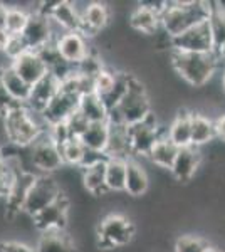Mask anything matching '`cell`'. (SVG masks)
<instances>
[{
    "label": "cell",
    "instance_id": "47",
    "mask_svg": "<svg viewBox=\"0 0 225 252\" xmlns=\"http://www.w3.org/2000/svg\"><path fill=\"white\" fill-rule=\"evenodd\" d=\"M3 166V155H2V152H0V168Z\"/></svg>",
    "mask_w": 225,
    "mask_h": 252
},
{
    "label": "cell",
    "instance_id": "10",
    "mask_svg": "<svg viewBox=\"0 0 225 252\" xmlns=\"http://www.w3.org/2000/svg\"><path fill=\"white\" fill-rule=\"evenodd\" d=\"M171 49L178 52H202V54L215 52L208 20L188 29L178 37L171 39Z\"/></svg>",
    "mask_w": 225,
    "mask_h": 252
},
{
    "label": "cell",
    "instance_id": "2",
    "mask_svg": "<svg viewBox=\"0 0 225 252\" xmlns=\"http://www.w3.org/2000/svg\"><path fill=\"white\" fill-rule=\"evenodd\" d=\"M168 59L173 71L192 88L207 86L214 79L220 64L217 52L202 54V52H178L171 49Z\"/></svg>",
    "mask_w": 225,
    "mask_h": 252
},
{
    "label": "cell",
    "instance_id": "4",
    "mask_svg": "<svg viewBox=\"0 0 225 252\" xmlns=\"http://www.w3.org/2000/svg\"><path fill=\"white\" fill-rule=\"evenodd\" d=\"M37 118L39 113L32 111L24 104L12 108L3 116V129H5L7 140L20 148H26V146L31 148L47 131L46 126L37 121Z\"/></svg>",
    "mask_w": 225,
    "mask_h": 252
},
{
    "label": "cell",
    "instance_id": "39",
    "mask_svg": "<svg viewBox=\"0 0 225 252\" xmlns=\"http://www.w3.org/2000/svg\"><path fill=\"white\" fill-rule=\"evenodd\" d=\"M19 103H15L10 97V94L7 93V89L3 88L2 81H0V116H5L12 108H15Z\"/></svg>",
    "mask_w": 225,
    "mask_h": 252
},
{
    "label": "cell",
    "instance_id": "41",
    "mask_svg": "<svg viewBox=\"0 0 225 252\" xmlns=\"http://www.w3.org/2000/svg\"><path fill=\"white\" fill-rule=\"evenodd\" d=\"M215 129H217V140L225 143V113L215 118Z\"/></svg>",
    "mask_w": 225,
    "mask_h": 252
},
{
    "label": "cell",
    "instance_id": "12",
    "mask_svg": "<svg viewBox=\"0 0 225 252\" xmlns=\"http://www.w3.org/2000/svg\"><path fill=\"white\" fill-rule=\"evenodd\" d=\"M56 49L61 58L64 59V63L74 67L91 56L88 39L81 32H63L56 40Z\"/></svg>",
    "mask_w": 225,
    "mask_h": 252
},
{
    "label": "cell",
    "instance_id": "37",
    "mask_svg": "<svg viewBox=\"0 0 225 252\" xmlns=\"http://www.w3.org/2000/svg\"><path fill=\"white\" fill-rule=\"evenodd\" d=\"M27 51H29V47H27V44H26V40H24L22 35H10L9 46H7L3 54H5L10 61H15Z\"/></svg>",
    "mask_w": 225,
    "mask_h": 252
},
{
    "label": "cell",
    "instance_id": "31",
    "mask_svg": "<svg viewBox=\"0 0 225 252\" xmlns=\"http://www.w3.org/2000/svg\"><path fill=\"white\" fill-rule=\"evenodd\" d=\"M212 39H214L215 52L225 46V14L220 7V2H212V14L208 17Z\"/></svg>",
    "mask_w": 225,
    "mask_h": 252
},
{
    "label": "cell",
    "instance_id": "9",
    "mask_svg": "<svg viewBox=\"0 0 225 252\" xmlns=\"http://www.w3.org/2000/svg\"><path fill=\"white\" fill-rule=\"evenodd\" d=\"M29 51H40L49 44H56L59 35L54 31V22L46 14L35 10L31 12V19L22 34Z\"/></svg>",
    "mask_w": 225,
    "mask_h": 252
},
{
    "label": "cell",
    "instance_id": "25",
    "mask_svg": "<svg viewBox=\"0 0 225 252\" xmlns=\"http://www.w3.org/2000/svg\"><path fill=\"white\" fill-rule=\"evenodd\" d=\"M217 138L215 120L203 113L193 111L192 115V146L202 148Z\"/></svg>",
    "mask_w": 225,
    "mask_h": 252
},
{
    "label": "cell",
    "instance_id": "48",
    "mask_svg": "<svg viewBox=\"0 0 225 252\" xmlns=\"http://www.w3.org/2000/svg\"><path fill=\"white\" fill-rule=\"evenodd\" d=\"M220 7H222V10H224V14H225V2H220Z\"/></svg>",
    "mask_w": 225,
    "mask_h": 252
},
{
    "label": "cell",
    "instance_id": "28",
    "mask_svg": "<svg viewBox=\"0 0 225 252\" xmlns=\"http://www.w3.org/2000/svg\"><path fill=\"white\" fill-rule=\"evenodd\" d=\"M79 140L88 152L104 155L109 143V123H91Z\"/></svg>",
    "mask_w": 225,
    "mask_h": 252
},
{
    "label": "cell",
    "instance_id": "43",
    "mask_svg": "<svg viewBox=\"0 0 225 252\" xmlns=\"http://www.w3.org/2000/svg\"><path fill=\"white\" fill-rule=\"evenodd\" d=\"M7 9L9 7L3 2H0V29H5V19H7Z\"/></svg>",
    "mask_w": 225,
    "mask_h": 252
},
{
    "label": "cell",
    "instance_id": "35",
    "mask_svg": "<svg viewBox=\"0 0 225 252\" xmlns=\"http://www.w3.org/2000/svg\"><path fill=\"white\" fill-rule=\"evenodd\" d=\"M116 76H118V72H113L104 67L103 71L94 78V93L99 94L101 97L109 94V93L113 91L114 84H116Z\"/></svg>",
    "mask_w": 225,
    "mask_h": 252
},
{
    "label": "cell",
    "instance_id": "19",
    "mask_svg": "<svg viewBox=\"0 0 225 252\" xmlns=\"http://www.w3.org/2000/svg\"><path fill=\"white\" fill-rule=\"evenodd\" d=\"M192 115L193 111L188 108H178L177 115L170 121L166 128V136L173 141L178 148L192 146Z\"/></svg>",
    "mask_w": 225,
    "mask_h": 252
},
{
    "label": "cell",
    "instance_id": "22",
    "mask_svg": "<svg viewBox=\"0 0 225 252\" xmlns=\"http://www.w3.org/2000/svg\"><path fill=\"white\" fill-rule=\"evenodd\" d=\"M0 81H2L3 88L7 89V93H9L10 97L15 101V103L27 106L29 101H31L32 86L20 78L17 72L14 71V67L5 66V67L0 69Z\"/></svg>",
    "mask_w": 225,
    "mask_h": 252
},
{
    "label": "cell",
    "instance_id": "50",
    "mask_svg": "<svg viewBox=\"0 0 225 252\" xmlns=\"http://www.w3.org/2000/svg\"><path fill=\"white\" fill-rule=\"evenodd\" d=\"M222 252H225V251H222Z\"/></svg>",
    "mask_w": 225,
    "mask_h": 252
},
{
    "label": "cell",
    "instance_id": "21",
    "mask_svg": "<svg viewBox=\"0 0 225 252\" xmlns=\"http://www.w3.org/2000/svg\"><path fill=\"white\" fill-rule=\"evenodd\" d=\"M37 175H32L29 172H22L19 170L17 175H15L14 185H12V190L7 197V215L9 217H15L22 212L24 209V202H26L27 192L31 189L32 182L35 180Z\"/></svg>",
    "mask_w": 225,
    "mask_h": 252
},
{
    "label": "cell",
    "instance_id": "1",
    "mask_svg": "<svg viewBox=\"0 0 225 252\" xmlns=\"http://www.w3.org/2000/svg\"><path fill=\"white\" fill-rule=\"evenodd\" d=\"M212 14V2L200 0H173L165 2L160 12L161 31L168 37H178L192 27L207 22Z\"/></svg>",
    "mask_w": 225,
    "mask_h": 252
},
{
    "label": "cell",
    "instance_id": "5",
    "mask_svg": "<svg viewBox=\"0 0 225 252\" xmlns=\"http://www.w3.org/2000/svg\"><path fill=\"white\" fill-rule=\"evenodd\" d=\"M134 223L123 214H109L97 223V247L103 251L120 249L128 246L134 237Z\"/></svg>",
    "mask_w": 225,
    "mask_h": 252
},
{
    "label": "cell",
    "instance_id": "16",
    "mask_svg": "<svg viewBox=\"0 0 225 252\" xmlns=\"http://www.w3.org/2000/svg\"><path fill=\"white\" fill-rule=\"evenodd\" d=\"M203 163L202 148L197 146H187V148H180L175 163L171 166L170 173L180 184H187L197 175L198 168Z\"/></svg>",
    "mask_w": 225,
    "mask_h": 252
},
{
    "label": "cell",
    "instance_id": "23",
    "mask_svg": "<svg viewBox=\"0 0 225 252\" xmlns=\"http://www.w3.org/2000/svg\"><path fill=\"white\" fill-rule=\"evenodd\" d=\"M150 189V178L146 173L145 166L140 161L129 158L128 160V172H126V185H125V193H128L129 197H143Z\"/></svg>",
    "mask_w": 225,
    "mask_h": 252
},
{
    "label": "cell",
    "instance_id": "20",
    "mask_svg": "<svg viewBox=\"0 0 225 252\" xmlns=\"http://www.w3.org/2000/svg\"><path fill=\"white\" fill-rule=\"evenodd\" d=\"M59 91H61V81L52 72H49L46 78L40 79L35 86H32V94L27 108H31L35 113H42L44 108L51 103L52 97Z\"/></svg>",
    "mask_w": 225,
    "mask_h": 252
},
{
    "label": "cell",
    "instance_id": "49",
    "mask_svg": "<svg viewBox=\"0 0 225 252\" xmlns=\"http://www.w3.org/2000/svg\"><path fill=\"white\" fill-rule=\"evenodd\" d=\"M0 252H3V251H2V249H0Z\"/></svg>",
    "mask_w": 225,
    "mask_h": 252
},
{
    "label": "cell",
    "instance_id": "24",
    "mask_svg": "<svg viewBox=\"0 0 225 252\" xmlns=\"http://www.w3.org/2000/svg\"><path fill=\"white\" fill-rule=\"evenodd\" d=\"M37 252H76L72 237L66 230H47L42 232L35 244Z\"/></svg>",
    "mask_w": 225,
    "mask_h": 252
},
{
    "label": "cell",
    "instance_id": "29",
    "mask_svg": "<svg viewBox=\"0 0 225 252\" xmlns=\"http://www.w3.org/2000/svg\"><path fill=\"white\" fill-rule=\"evenodd\" d=\"M77 111H79L89 123H108L109 111H108V108H106V104L103 103V99H101V96L96 94V93L81 96Z\"/></svg>",
    "mask_w": 225,
    "mask_h": 252
},
{
    "label": "cell",
    "instance_id": "26",
    "mask_svg": "<svg viewBox=\"0 0 225 252\" xmlns=\"http://www.w3.org/2000/svg\"><path fill=\"white\" fill-rule=\"evenodd\" d=\"M106 160L108 158H101L91 165L83 166V184L91 195L109 193L106 189Z\"/></svg>",
    "mask_w": 225,
    "mask_h": 252
},
{
    "label": "cell",
    "instance_id": "14",
    "mask_svg": "<svg viewBox=\"0 0 225 252\" xmlns=\"http://www.w3.org/2000/svg\"><path fill=\"white\" fill-rule=\"evenodd\" d=\"M81 96L67 93L64 89H61L57 94L52 97V101L44 108V111L40 113L42 120L46 121L47 128L57 123H64L71 118L79 108Z\"/></svg>",
    "mask_w": 225,
    "mask_h": 252
},
{
    "label": "cell",
    "instance_id": "27",
    "mask_svg": "<svg viewBox=\"0 0 225 252\" xmlns=\"http://www.w3.org/2000/svg\"><path fill=\"white\" fill-rule=\"evenodd\" d=\"M180 152V148L173 141L166 136V133L163 135L160 140L155 143L153 150L150 152L148 155V160L151 165L158 166V168H163V170H171V166L175 163V158H177Z\"/></svg>",
    "mask_w": 225,
    "mask_h": 252
},
{
    "label": "cell",
    "instance_id": "36",
    "mask_svg": "<svg viewBox=\"0 0 225 252\" xmlns=\"http://www.w3.org/2000/svg\"><path fill=\"white\" fill-rule=\"evenodd\" d=\"M19 170H22V168H20V166L12 168L9 163L3 161V166L0 168V198L9 197L12 185H14V180H15V175H17Z\"/></svg>",
    "mask_w": 225,
    "mask_h": 252
},
{
    "label": "cell",
    "instance_id": "3",
    "mask_svg": "<svg viewBox=\"0 0 225 252\" xmlns=\"http://www.w3.org/2000/svg\"><path fill=\"white\" fill-rule=\"evenodd\" d=\"M151 111H153V108H151L148 89L136 76L131 74L128 93L121 99V103L113 111H109L108 123L133 126L136 123H141Z\"/></svg>",
    "mask_w": 225,
    "mask_h": 252
},
{
    "label": "cell",
    "instance_id": "7",
    "mask_svg": "<svg viewBox=\"0 0 225 252\" xmlns=\"http://www.w3.org/2000/svg\"><path fill=\"white\" fill-rule=\"evenodd\" d=\"M166 133V128H161L158 125V118L155 111H151L141 123L128 126L129 145H131V153L134 157L148 158L150 152L153 150L155 143Z\"/></svg>",
    "mask_w": 225,
    "mask_h": 252
},
{
    "label": "cell",
    "instance_id": "44",
    "mask_svg": "<svg viewBox=\"0 0 225 252\" xmlns=\"http://www.w3.org/2000/svg\"><path fill=\"white\" fill-rule=\"evenodd\" d=\"M217 56H219L220 63H224V64H225V46H224L222 49H219V51H217Z\"/></svg>",
    "mask_w": 225,
    "mask_h": 252
},
{
    "label": "cell",
    "instance_id": "45",
    "mask_svg": "<svg viewBox=\"0 0 225 252\" xmlns=\"http://www.w3.org/2000/svg\"><path fill=\"white\" fill-rule=\"evenodd\" d=\"M220 88H222V93L225 94V69L222 72V78H220Z\"/></svg>",
    "mask_w": 225,
    "mask_h": 252
},
{
    "label": "cell",
    "instance_id": "46",
    "mask_svg": "<svg viewBox=\"0 0 225 252\" xmlns=\"http://www.w3.org/2000/svg\"><path fill=\"white\" fill-rule=\"evenodd\" d=\"M205 252H222V249H219V247H214V246H208Z\"/></svg>",
    "mask_w": 225,
    "mask_h": 252
},
{
    "label": "cell",
    "instance_id": "32",
    "mask_svg": "<svg viewBox=\"0 0 225 252\" xmlns=\"http://www.w3.org/2000/svg\"><path fill=\"white\" fill-rule=\"evenodd\" d=\"M61 155H63L64 165L79 166L81 168L86 160V155H88V150L84 148V145L81 143L79 138H71V140L61 146Z\"/></svg>",
    "mask_w": 225,
    "mask_h": 252
},
{
    "label": "cell",
    "instance_id": "8",
    "mask_svg": "<svg viewBox=\"0 0 225 252\" xmlns=\"http://www.w3.org/2000/svg\"><path fill=\"white\" fill-rule=\"evenodd\" d=\"M31 161L40 175H51L64 165L61 146L49 136L47 131L31 146Z\"/></svg>",
    "mask_w": 225,
    "mask_h": 252
},
{
    "label": "cell",
    "instance_id": "13",
    "mask_svg": "<svg viewBox=\"0 0 225 252\" xmlns=\"http://www.w3.org/2000/svg\"><path fill=\"white\" fill-rule=\"evenodd\" d=\"M165 2H150V3H140L134 7L128 17V24L133 31L138 34L145 35H155L161 29V22H160V12L163 9Z\"/></svg>",
    "mask_w": 225,
    "mask_h": 252
},
{
    "label": "cell",
    "instance_id": "34",
    "mask_svg": "<svg viewBox=\"0 0 225 252\" xmlns=\"http://www.w3.org/2000/svg\"><path fill=\"white\" fill-rule=\"evenodd\" d=\"M210 246L205 239L193 234H183L177 237L173 246V252H205Z\"/></svg>",
    "mask_w": 225,
    "mask_h": 252
},
{
    "label": "cell",
    "instance_id": "40",
    "mask_svg": "<svg viewBox=\"0 0 225 252\" xmlns=\"http://www.w3.org/2000/svg\"><path fill=\"white\" fill-rule=\"evenodd\" d=\"M0 249L3 252H37L35 247L29 246V244H24V242H19V241L0 242Z\"/></svg>",
    "mask_w": 225,
    "mask_h": 252
},
{
    "label": "cell",
    "instance_id": "11",
    "mask_svg": "<svg viewBox=\"0 0 225 252\" xmlns=\"http://www.w3.org/2000/svg\"><path fill=\"white\" fill-rule=\"evenodd\" d=\"M69 204L66 195H61L56 202L40 210L37 215L32 217V223L37 230L47 232V230H66L67 227V215H69Z\"/></svg>",
    "mask_w": 225,
    "mask_h": 252
},
{
    "label": "cell",
    "instance_id": "17",
    "mask_svg": "<svg viewBox=\"0 0 225 252\" xmlns=\"http://www.w3.org/2000/svg\"><path fill=\"white\" fill-rule=\"evenodd\" d=\"M10 66L14 67V71L22 78L26 83L31 86H35L40 79H44L49 74V67L42 58L39 56V52L35 51H27L24 52L20 58L12 61Z\"/></svg>",
    "mask_w": 225,
    "mask_h": 252
},
{
    "label": "cell",
    "instance_id": "33",
    "mask_svg": "<svg viewBox=\"0 0 225 252\" xmlns=\"http://www.w3.org/2000/svg\"><path fill=\"white\" fill-rule=\"evenodd\" d=\"M29 19H31V12H27L24 7H9L5 19V31L10 35H22L29 24Z\"/></svg>",
    "mask_w": 225,
    "mask_h": 252
},
{
    "label": "cell",
    "instance_id": "42",
    "mask_svg": "<svg viewBox=\"0 0 225 252\" xmlns=\"http://www.w3.org/2000/svg\"><path fill=\"white\" fill-rule=\"evenodd\" d=\"M10 34L5 29H0V52H5L7 46H9Z\"/></svg>",
    "mask_w": 225,
    "mask_h": 252
},
{
    "label": "cell",
    "instance_id": "6",
    "mask_svg": "<svg viewBox=\"0 0 225 252\" xmlns=\"http://www.w3.org/2000/svg\"><path fill=\"white\" fill-rule=\"evenodd\" d=\"M61 195H63L61 185L57 184L51 175H37L27 192L22 212L27 214L29 217L32 219L34 215H37L40 210L49 207L52 202H56Z\"/></svg>",
    "mask_w": 225,
    "mask_h": 252
},
{
    "label": "cell",
    "instance_id": "18",
    "mask_svg": "<svg viewBox=\"0 0 225 252\" xmlns=\"http://www.w3.org/2000/svg\"><path fill=\"white\" fill-rule=\"evenodd\" d=\"M111 10L103 2H89L83 9V32L86 39L96 35L109 24Z\"/></svg>",
    "mask_w": 225,
    "mask_h": 252
},
{
    "label": "cell",
    "instance_id": "15",
    "mask_svg": "<svg viewBox=\"0 0 225 252\" xmlns=\"http://www.w3.org/2000/svg\"><path fill=\"white\" fill-rule=\"evenodd\" d=\"M39 12L46 14L63 32H83V12L77 9L76 3L63 0V2H54L52 7Z\"/></svg>",
    "mask_w": 225,
    "mask_h": 252
},
{
    "label": "cell",
    "instance_id": "38",
    "mask_svg": "<svg viewBox=\"0 0 225 252\" xmlns=\"http://www.w3.org/2000/svg\"><path fill=\"white\" fill-rule=\"evenodd\" d=\"M47 133L59 146H63L66 141L71 140V138H74L71 135V131H69V126H67L66 121H64V123H57V125L49 126Z\"/></svg>",
    "mask_w": 225,
    "mask_h": 252
},
{
    "label": "cell",
    "instance_id": "30",
    "mask_svg": "<svg viewBox=\"0 0 225 252\" xmlns=\"http://www.w3.org/2000/svg\"><path fill=\"white\" fill-rule=\"evenodd\" d=\"M128 160L126 158H108L106 160V189L109 193L125 192Z\"/></svg>",
    "mask_w": 225,
    "mask_h": 252
}]
</instances>
